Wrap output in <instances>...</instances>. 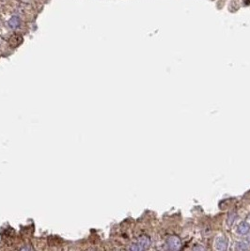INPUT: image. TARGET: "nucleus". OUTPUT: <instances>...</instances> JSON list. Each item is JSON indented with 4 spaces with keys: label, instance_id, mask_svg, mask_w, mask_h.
<instances>
[{
    "label": "nucleus",
    "instance_id": "1",
    "mask_svg": "<svg viewBox=\"0 0 250 251\" xmlns=\"http://www.w3.org/2000/svg\"><path fill=\"white\" fill-rule=\"evenodd\" d=\"M150 245V240L149 237L147 236H142L140 237L137 241L133 244V246L130 247V249L132 250H143V249H147Z\"/></svg>",
    "mask_w": 250,
    "mask_h": 251
},
{
    "label": "nucleus",
    "instance_id": "2",
    "mask_svg": "<svg viewBox=\"0 0 250 251\" xmlns=\"http://www.w3.org/2000/svg\"><path fill=\"white\" fill-rule=\"evenodd\" d=\"M167 246L171 250H177L181 247V239L177 236H170L167 240Z\"/></svg>",
    "mask_w": 250,
    "mask_h": 251
},
{
    "label": "nucleus",
    "instance_id": "3",
    "mask_svg": "<svg viewBox=\"0 0 250 251\" xmlns=\"http://www.w3.org/2000/svg\"><path fill=\"white\" fill-rule=\"evenodd\" d=\"M227 247V240L224 237H219L216 241V249L225 250Z\"/></svg>",
    "mask_w": 250,
    "mask_h": 251
},
{
    "label": "nucleus",
    "instance_id": "4",
    "mask_svg": "<svg viewBox=\"0 0 250 251\" xmlns=\"http://www.w3.org/2000/svg\"><path fill=\"white\" fill-rule=\"evenodd\" d=\"M250 230V226L249 224H247L246 222H243L241 223L240 225L238 226V228H237V232L241 235H244V234H246Z\"/></svg>",
    "mask_w": 250,
    "mask_h": 251
},
{
    "label": "nucleus",
    "instance_id": "5",
    "mask_svg": "<svg viewBox=\"0 0 250 251\" xmlns=\"http://www.w3.org/2000/svg\"><path fill=\"white\" fill-rule=\"evenodd\" d=\"M9 25L10 26V27H12V28H17L20 26V20H19V18L13 17L12 20L9 21Z\"/></svg>",
    "mask_w": 250,
    "mask_h": 251
},
{
    "label": "nucleus",
    "instance_id": "6",
    "mask_svg": "<svg viewBox=\"0 0 250 251\" xmlns=\"http://www.w3.org/2000/svg\"><path fill=\"white\" fill-rule=\"evenodd\" d=\"M236 249L237 250H245V249H248V244H246L245 242H239L236 245Z\"/></svg>",
    "mask_w": 250,
    "mask_h": 251
},
{
    "label": "nucleus",
    "instance_id": "7",
    "mask_svg": "<svg viewBox=\"0 0 250 251\" xmlns=\"http://www.w3.org/2000/svg\"><path fill=\"white\" fill-rule=\"evenodd\" d=\"M247 240H248V243H249V244H250V236H249V237H248V239H247Z\"/></svg>",
    "mask_w": 250,
    "mask_h": 251
}]
</instances>
